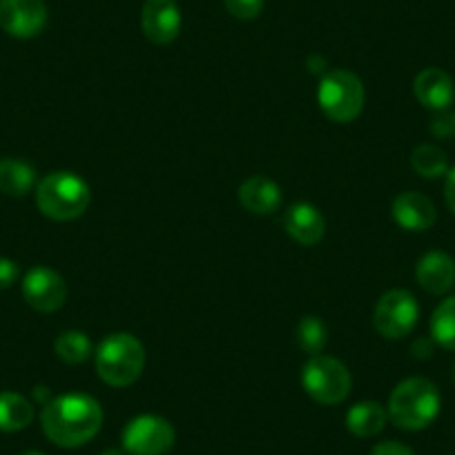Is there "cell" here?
I'll list each match as a JSON object with an SVG mask.
<instances>
[{
    "mask_svg": "<svg viewBox=\"0 0 455 455\" xmlns=\"http://www.w3.org/2000/svg\"><path fill=\"white\" fill-rule=\"evenodd\" d=\"M43 431L47 440L63 449H76L94 440L103 427V409L92 395L68 393L43 406Z\"/></svg>",
    "mask_w": 455,
    "mask_h": 455,
    "instance_id": "cell-1",
    "label": "cell"
},
{
    "mask_svg": "<svg viewBox=\"0 0 455 455\" xmlns=\"http://www.w3.org/2000/svg\"><path fill=\"white\" fill-rule=\"evenodd\" d=\"M440 391L427 378H409L388 397V419L404 431H422L440 413Z\"/></svg>",
    "mask_w": 455,
    "mask_h": 455,
    "instance_id": "cell-2",
    "label": "cell"
},
{
    "mask_svg": "<svg viewBox=\"0 0 455 455\" xmlns=\"http://www.w3.org/2000/svg\"><path fill=\"white\" fill-rule=\"evenodd\" d=\"M143 366L146 348L130 332H112L96 348V373L114 388H125L137 382Z\"/></svg>",
    "mask_w": 455,
    "mask_h": 455,
    "instance_id": "cell-3",
    "label": "cell"
},
{
    "mask_svg": "<svg viewBox=\"0 0 455 455\" xmlns=\"http://www.w3.org/2000/svg\"><path fill=\"white\" fill-rule=\"evenodd\" d=\"M90 186L74 172H52L36 186V205L54 221H72L90 208Z\"/></svg>",
    "mask_w": 455,
    "mask_h": 455,
    "instance_id": "cell-4",
    "label": "cell"
},
{
    "mask_svg": "<svg viewBox=\"0 0 455 455\" xmlns=\"http://www.w3.org/2000/svg\"><path fill=\"white\" fill-rule=\"evenodd\" d=\"M322 112L335 124H351L364 109L366 92L360 76L348 69H331L317 87Z\"/></svg>",
    "mask_w": 455,
    "mask_h": 455,
    "instance_id": "cell-5",
    "label": "cell"
},
{
    "mask_svg": "<svg viewBox=\"0 0 455 455\" xmlns=\"http://www.w3.org/2000/svg\"><path fill=\"white\" fill-rule=\"evenodd\" d=\"M301 384L317 404L332 406L347 400L353 379L347 366L339 360L328 355H315L306 362L304 371H301Z\"/></svg>",
    "mask_w": 455,
    "mask_h": 455,
    "instance_id": "cell-6",
    "label": "cell"
},
{
    "mask_svg": "<svg viewBox=\"0 0 455 455\" xmlns=\"http://www.w3.org/2000/svg\"><path fill=\"white\" fill-rule=\"evenodd\" d=\"M419 317V306L409 291H388L379 297L375 306L373 323L375 331L387 339H402L411 335Z\"/></svg>",
    "mask_w": 455,
    "mask_h": 455,
    "instance_id": "cell-7",
    "label": "cell"
},
{
    "mask_svg": "<svg viewBox=\"0 0 455 455\" xmlns=\"http://www.w3.org/2000/svg\"><path fill=\"white\" fill-rule=\"evenodd\" d=\"M174 427L161 415H139L124 431V451L128 455H165L174 446Z\"/></svg>",
    "mask_w": 455,
    "mask_h": 455,
    "instance_id": "cell-8",
    "label": "cell"
},
{
    "mask_svg": "<svg viewBox=\"0 0 455 455\" xmlns=\"http://www.w3.org/2000/svg\"><path fill=\"white\" fill-rule=\"evenodd\" d=\"M25 301L38 313H56L68 299V283L56 270L36 266L23 279Z\"/></svg>",
    "mask_w": 455,
    "mask_h": 455,
    "instance_id": "cell-9",
    "label": "cell"
},
{
    "mask_svg": "<svg viewBox=\"0 0 455 455\" xmlns=\"http://www.w3.org/2000/svg\"><path fill=\"white\" fill-rule=\"evenodd\" d=\"M45 0H0V28L14 38H34L45 29Z\"/></svg>",
    "mask_w": 455,
    "mask_h": 455,
    "instance_id": "cell-10",
    "label": "cell"
},
{
    "mask_svg": "<svg viewBox=\"0 0 455 455\" xmlns=\"http://www.w3.org/2000/svg\"><path fill=\"white\" fill-rule=\"evenodd\" d=\"M181 10L177 0H146L141 12L143 34L155 45H170L181 34Z\"/></svg>",
    "mask_w": 455,
    "mask_h": 455,
    "instance_id": "cell-11",
    "label": "cell"
},
{
    "mask_svg": "<svg viewBox=\"0 0 455 455\" xmlns=\"http://www.w3.org/2000/svg\"><path fill=\"white\" fill-rule=\"evenodd\" d=\"M283 230L301 246H317L326 235V219L313 204H292L283 212Z\"/></svg>",
    "mask_w": 455,
    "mask_h": 455,
    "instance_id": "cell-12",
    "label": "cell"
},
{
    "mask_svg": "<svg viewBox=\"0 0 455 455\" xmlns=\"http://www.w3.org/2000/svg\"><path fill=\"white\" fill-rule=\"evenodd\" d=\"M393 219L397 226L409 230V233H424L428 228H433L437 219V210L433 201L422 192H402L393 201Z\"/></svg>",
    "mask_w": 455,
    "mask_h": 455,
    "instance_id": "cell-13",
    "label": "cell"
},
{
    "mask_svg": "<svg viewBox=\"0 0 455 455\" xmlns=\"http://www.w3.org/2000/svg\"><path fill=\"white\" fill-rule=\"evenodd\" d=\"M415 277L422 291L428 295H444L455 283V261L453 257L442 251H431L418 261Z\"/></svg>",
    "mask_w": 455,
    "mask_h": 455,
    "instance_id": "cell-14",
    "label": "cell"
},
{
    "mask_svg": "<svg viewBox=\"0 0 455 455\" xmlns=\"http://www.w3.org/2000/svg\"><path fill=\"white\" fill-rule=\"evenodd\" d=\"M413 92L415 99H418L424 108L433 109V112H440V109H446L453 103V78H451L444 69L427 68L415 76Z\"/></svg>",
    "mask_w": 455,
    "mask_h": 455,
    "instance_id": "cell-15",
    "label": "cell"
},
{
    "mask_svg": "<svg viewBox=\"0 0 455 455\" xmlns=\"http://www.w3.org/2000/svg\"><path fill=\"white\" fill-rule=\"evenodd\" d=\"M282 199V188L264 174H255L239 186V201L252 214L277 212Z\"/></svg>",
    "mask_w": 455,
    "mask_h": 455,
    "instance_id": "cell-16",
    "label": "cell"
},
{
    "mask_svg": "<svg viewBox=\"0 0 455 455\" xmlns=\"http://www.w3.org/2000/svg\"><path fill=\"white\" fill-rule=\"evenodd\" d=\"M388 411L379 402H357L347 413V428L357 437H373L384 431Z\"/></svg>",
    "mask_w": 455,
    "mask_h": 455,
    "instance_id": "cell-17",
    "label": "cell"
},
{
    "mask_svg": "<svg viewBox=\"0 0 455 455\" xmlns=\"http://www.w3.org/2000/svg\"><path fill=\"white\" fill-rule=\"evenodd\" d=\"M36 188V170L20 159H0V192L25 196Z\"/></svg>",
    "mask_w": 455,
    "mask_h": 455,
    "instance_id": "cell-18",
    "label": "cell"
},
{
    "mask_svg": "<svg viewBox=\"0 0 455 455\" xmlns=\"http://www.w3.org/2000/svg\"><path fill=\"white\" fill-rule=\"evenodd\" d=\"M34 406L28 397L14 391L0 393V431L16 433L32 424Z\"/></svg>",
    "mask_w": 455,
    "mask_h": 455,
    "instance_id": "cell-19",
    "label": "cell"
},
{
    "mask_svg": "<svg viewBox=\"0 0 455 455\" xmlns=\"http://www.w3.org/2000/svg\"><path fill=\"white\" fill-rule=\"evenodd\" d=\"M431 335L442 348L455 351V295L446 297V299L433 310Z\"/></svg>",
    "mask_w": 455,
    "mask_h": 455,
    "instance_id": "cell-20",
    "label": "cell"
},
{
    "mask_svg": "<svg viewBox=\"0 0 455 455\" xmlns=\"http://www.w3.org/2000/svg\"><path fill=\"white\" fill-rule=\"evenodd\" d=\"M54 351L65 364H83L92 355V341L81 331H65L56 337Z\"/></svg>",
    "mask_w": 455,
    "mask_h": 455,
    "instance_id": "cell-21",
    "label": "cell"
},
{
    "mask_svg": "<svg viewBox=\"0 0 455 455\" xmlns=\"http://www.w3.org/2000/svg\"><path fill=\"white\" fill-rule=\"evenodd\" d=\"M411 165L415 172L424 179H437L446 177L449 172V161L446 155L437 146H418L411 152Z\"/></svg>",
    "mask_w": 455,
    "mask_h": 455,
    "instance_id": "cell-22",
    "label": "cell"
},
{
    "mask_svg": "<svg viewBox=\"0 0 455 455\" xmlns=\"http://www.w3.org/2000/svg\"><path fill=\"white\" fill-rule=\"evenodd\" d=\"M297 341H299L301 351L308 353L310 357L319 355L328 341L326 323H323L319 317H315V315H306V317H301L299 326H297Z\"/></svg>",
    "mask_w": 455,
    "mask_h": 455,
    "instance_id": "cell-23",
    "label": "cell"
},
{
    "mask_svg": "<svg viewBox=\"0 0 455 455\" xmlns=\"http://www.w3.org/2000/svg\"><path fill=\"white\" fill-rule=\"evenodd\" d=\"M223 5L239 20H255L264 12V0H223Z\"/></svg>",
    "mask_w": 455,
    "mask_h": 455,
    "instance_id": "cell-24",
    "label": "cell"
},
{
    "mask_svg": "<svg viewBox=\"0 0 455 455\" xmlns=\"http://www.w3.org/2000/svg\"><path fill=\"white\" fill-rule=\"evenodd\" d=\"M431 132L437 139H453L455 137V112L453 109H440L433 114L431 119Z\"/></svg>",
    "mask_w": 455,
    "mask_h": 455,
    "instance_id": "cell-25",
    "label": "cell"
},
{
    "mask_svg": "<svg viewBox=\"0 0 455 455\" xmlns=\"http://www.w3.org/2000/svg\"><path fill=\"white\" fill-rule=\"evenodd\" d=\"M20 268L16 261L7 259V257H0V291H5V288L14 286L19 282Z\"/></svg>",
    "mask_w": 455,
    "mask_h": 455,
    "instance_id": "cell-26",
    "label": "cell"
},
{
    "mask_svg": "<svg viewBox=\"0 0 455 455\" xmlns=\"http://www.w3.org/2000/svg\"><path fill=\"white\" fill-rule=\"evenodd\" d=\"M371 455H415V453L409 449V446L402 444V442L388 440L375 446V449L371 451Z\"/></svg>",
    "mask_w": 455,
    "mask_h": 455,
    "instance_id": "cell-27",
    "label": "cell"
},
{
    "mask_svg": "<svg viewBox=\"0 0 455 455\" xmlns=\"http://www.w3.org/2000/svg\"><path fill=\"white\" fill-rule=\"evenodd\" d=\"M444 199H446V205H449L451 212L455 214V168H451L449 172H446Z\"/></svg>",
    "mask_w": 455,
    "mask_h": 455,
    "instance_id": "cell-28",
    "label": "cell"
},
{
    "mask_svg": "<svg viewBox=\"0 0 455 455\" xmlns=\"http://www.w3.org/2000/svg\"><path fill=\"white\" fill-rule=\"evenodd\" d=\"M100 455H125V453L121 449H108V451H103Z\"/></svg>",
    "mask_w": 455,
    "mask_h": 455,
    "instance_id": "cell-29",
    "label": "cell"
},
{
    "mask_svg": "<svg viewBox=\"0 0 455 455\" xmlns=\"http://www.w3.org/2000/svg\"><path fill=\"white\" fill-rule=\"evenodd\" d=\"M23 455H43V453H38V451H29V453H23Z\"/></svg>",
    "mask_w": 455,
    "mask_h": 455,
    "instance_id": "cell-30",
    "label": "cell"
},
{
    "mask_svg": "<svg viewBox=\"0 0 455 455\" xmlns=\"http://www.w3.org/2000/svg\"><path fill=\"white\" fill-rule=\"evenodd\" d=\"M453 375H455V373H453Z\"/></svg>",
    "mask_w": 455,
    "mask_h": 455,
    "instance_id": "cell-31",
    "label": "cell"
}]
</instances>
